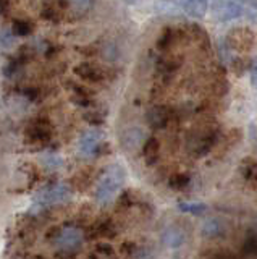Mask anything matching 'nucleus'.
Returning a JSON list of instances; mask_svg holds the SVG:
<instances>
[{"instance_id": "nucleus-3", "label": "nucleus", "mask_w": 257, "mask_h": 259, "mask_svg": "<svg viewBox=\"0 0 257 259\" xmlns=\"http://www.w3.org/2000/svg\"><path fill=\"white\" fill-rule=\"evenodd\" d=\"M83 233L78 229H65L57 237V246L62 251H75L81 246Z\"/></svg>"}, {"instance_id": "nucleus-16", "label": "nucleus", "mask_w": 257, "mask_h": 259, "mask_svg": "<svg viewBox=\"0 0 257 259\" xmlns=\"http://www.w3.org/2000/svg\"><path fill=\"white\" fill-rule=\"evenodd\" d=\"M114 257V249L109 245H99L95 249V259H112Z\"/></svg>"}, {"instance_id": "nucleus-2", "label": "nucleus", "mask_w": 257, "mask_h": 259, "mask_svg": "<svg viewBox=\"0 0 257 259\" xmlns=\"http://www.w3.org/2000/svg\"><path fill=\"white\" fill-rule=\"evenodd\" d=\"M71 196V191L67 185H52L47 186L42 191L37 193L36 199L41 202L42 206L47 204H59V202H65Z\"/></svg>"}, {"instance_id": "nucleus-12", "label": "nucleus", "mask_w": 257, "mask_h": 259, "mask_svg": "<svg viewBox=\"0 0 257 259\" xmlns=\"http://www.w3.org/2000/svg\"><path fill=\"white\" fill-rule=\"evenodd\" d=\"M28 136L31 140H36V141H45L47 136H49V130H47V125H33L29 126V132H28Z\"/></svg>"}, {"instance_id": "nucleus-14", "label": "nucleus", "mask_w": 257, "mask_h": 259, "mask_svg": "<svg viewBox=\"0 0 257 259\" xmlns=\"http://www.w3.org/2000/svg\"><path fill=\"white\" fill-rule=\"evenodd\" d=\"M78 73H79V75H83L84 78H87V79H99L100 78L99 68H95V67H92V65H87V63L81 65V67L78 68Z\"/></svg>"}, {"instance_id": "nucleus-7", "label": "nucleus", "mask_w": 257, "mask_h": 259, "mask_svg": "<svg viewBox=\"0 0 257 259\" xmlns=\"http://www.w3.org/2000/svg\"><path fill=\"white\" fill-rule=\"evenodd\" d=\"M181 7L184 8L189 16H194V18H202L205 15L209 4L207 2H199V0H191V2H183Z\"/></svg>"}, {"instance_id": "nucleus-1", "label": "nucleus", "mask_w": 257, "mask_h": 259, "mask_svg": "<svg viewBox=\"0 0 257 259\" xmlns=\"http://www.w3.org/2000/svg\"><path fill=\"white\" fill-rule=\"evenodd\" d=\"M123 182H125L123 168L120 165L110 167L100 178V182L97 185V191H95V198L100 202H109L117 194V191L122 188Z\"/></svg>"}, {"instance_id": "nucleus-4", "label": "nucleus", "mask_w": 257, "mask_h": 259, "mask_svg": "<svg viewBox=\"0 0 257 259\" xmlns=\"http://www.w3.org/2000/svg\"><path fill=\"white\" fill-rule=\"evenodd\" d=\"M102 133L99 130H87V132L81 136L79 140V154L81 156H92V152L97 149V146L100 144Z\"/></svg>"}, {"instance_id": "nucleus-11", "label": "nucleus", "mask_w": 257, "mask_h": 259, "mask_svg": "<svg viewBox=\"0 0 257 259\" xmlns=\"http://www.w3.org/2000/svg\"><path fill=\"white\" fill-rule=\"evenodd\" d=\"M222 232V224L217 219H209L202 224V235L204 237H217Z\"/></svg>"}, {"instance_id": "nucleus-13", "label": "nucleus", "mask_w": 257, "mask_h": 259, "mask_svg": "<svg viewBox=\"0 0 257 259\" xmlns=\"http://www.w3.org/2000/svg\"><path fill=\"white\" fill-rule=\"evenodd\" d=\"M41 162H42V165H44V167L50 168V170L59 168V167L63 164L62 157H59L57 154H52V152L42 154V156H41Z\"/></svg>"}, {"instance_id": "nucleus-17", "label": "nucleus", "mask_w": 257, "mask_h": 259, "mask_svg": "<svg viewBox=\"0 0 257 259\" xmlns=\"http://www.w3.org/2000/svg\"><path fill=\"white\" fill-rule=\"evenodd\" d=\"M31 29H33V28H31V24H28V23H25V21H17V23H15L13 24V34L15 36H26V34H29V32H31Z\"/></svg>"}, {"instance_id": "nucleus-15", "label": "nucleus", "mask_w": 257, "mask_h": 259, "mask_svg": "<svg viewBox=\"0 0 257 259\" xmlns=\"http://www.w3.org/2000/svg\"><path fill=\"white\" fill-rule=\"evenodd\" d=\"M147 121L152 126H160L165 123V115L160 109H152L147 113Z\"/></svg>"}, {"instance_id": "nucleus-9", "label": "nucleus", "mask_w": 257, "mask_h": 259, "mask_svg": "<svg viewBox=\"0 0 257 259\" xmlns=\"http://www.w3.org/2000/svg\"><path fill=\"white\" fill-rule=\"evenodd\" d=\"M164 241L167 243L170 248H178L181 246V243L184 241V237L180 230L176 229H168L165 233H164Z\"/></svg>"}, {"instance_id": "nucleus-8", "label": "nucleus", "mask_w": 257, "mask_h": 259, "mask_svg": "<svg viewBox=\"0 0 257 259\" xmlns=\"http://www.w3.org/2000/svg\"><path fill=\"white\" fill-rule=\"evenodd\" d=\"M180 210L186 214H191V215H204L207 212V206L204 202H181L180 204Z\"/></svg>"}, {"instance_id": "nucleus-10", "label": "nucleus", "mask_w": 257, "mask_h": 259, "mask_svg": "<svg viewBox=\"0 0 257 259\" xmlns=\"http://www.w3.org/2000/svg\"><path fill=\"white\" fill-rule=\"evenodd\" d=\"M17 46V36L13 34V31L9 28L0 29V47L5 49V51H10Z\"/></svg>"}, {"instance_id": "nucleus-5", "label": "nucleus", "mask_w": 257, "mask_h": 259, "mask_svg": "<svg viewBox=\"0 0 257 259\" xmlns=\"http://www.w3.org/2000/svg\"><path fill=\"white\" fill-rule=\"evenodd\" d=\"M217 7H220V12H217V20H220L223 23H228L233 20H238L241 15H243V5L238 2H223L219 4L217 2Z\"/></svg>"}, {"instance_id": "nucleus-18", "label": "nucleus", "mask_w": 257, "mask_h": 259, "mask_svg": "<svg viewBox=\"0 0 257 259\" xmlns=\"http://www.w3.org/2000/svg\"><path fill=\"white\" fill-rule=\"evenodd\" d=\"M249 78H251V84L257 86V62L251 67V71H249Z\"/></svg>"}, {"instance_id": "nucleus-6", "label": "nucleus", "mask_w": 257, "mask_h": 259, "mask_svg": "<svg viewBox=\"0 0 257 259\" xmlns=\"http://www.w3.org/2000/svg\"><path fill=\"white\" fill-rule=\"evenodd\" d=\"M144 138H146V133H144L142 128H139V126L128 128L126 132L123 133V138H122L123 148L128 149V151H136L142 144Z\"/></svg>"}]
</instances>
